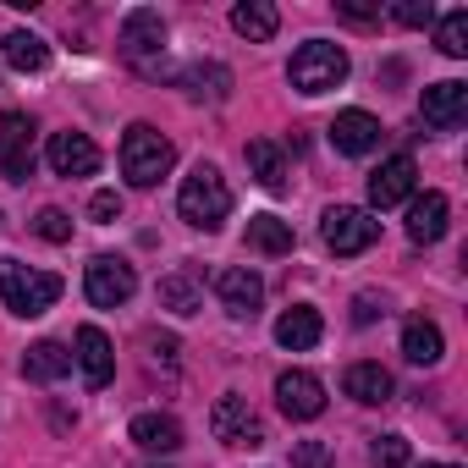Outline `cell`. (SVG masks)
I'll return each mask as SVG.
<instances>
[{
    "label": "cell",
    "instance_id": "6da1fadb",
    "mask_svg": "<svg viewBox=\"0 0 468 468\" xmlns=\"http://www.w3.org/2000/svg\"><path fill=\"white\" fill-rule=\"evenodd\" d=\"M176 215H182L193 231H220V226H226V215H231V187H226V176H220L209 160H198V165L182 176Z\"/></svg>",
    "mask_w": 468,
    "mask_h": 468
},
{
    "label": "cell",
    "instance_id": "7a4b0ae2",
    "mask_svg": "<svg viewBox=\"0 0 468 468\" xmlns=\"http://www.w3.org/2000/svg\"><path fill=\"white\" fill-rule=\"evenodd\" d=\"M171 165H176V144L160 127L133 122L122 138V176L133 187H160V176H171Z\"/></svg>",
    "mask_w": 468,
    "mask_h": 468
},
{
    "label": "cell",
    "instance_id": "3957f363",
    "mask_svg": "<svg viewBox=\"0 0 468 468\" xmlns=\"http://www.w3.org/2000/svg\"><path fill=\"white\" fill-rule=\"evenodd\" d=\"M116 45H122V56H127L144 78H176V67L165 61V17H160V12H149V6L127 12Z\"/></svg>",
    "mask_w": 468,
    "mask_h": 468
},
{
    "label": "cell",
    "instance_id": "277c9868",
    "mask_svg": "<svg viewBox=\"0 0 468 468\" xmlns=\"http://www.w3.org/2000/svg\"><path fill=\"white\" fill-rule=\"evenodd\" d=\"M287 83H292L298 94H309V100L342 89V83H347V50L331 45V39H309V45H298V56L287 61Z\"/></svg>",
    "mask_w": 468,
    "mask_h": 468
},
{
    "label": "cell",
    "instance_id": "5b68a950",
    "mask_svg": "<svg viewBox=\"0 0 468 468\" xmlns=\"http://www.w3.org/2000/svg\"><path fill=\"white\" fill-rule=\"evenodd\" d=\"M0 298H6V309H12L17 320H39L45 309H56L61 276L28 271V265H17V260H0Z\"/></svg>",
    "mask_w": 468,
    "mask_h": 468
},
{
    "label": "cell",
    "instance_id": "8992f818",
    "mask_svg": "<svg viewBox=\"0 0 468 468\" xmlns=\"http://www.w3.org/2000/svg\"><path fill=\"white\" fill-rule=\"evenodd\" d=\"M320 238H325V249H331V254L353 260V254L375 249L380 220H375L369 209H358V204H331V209H325V220H320Z\"/></svg>",
    "mask_w": 468,
    "mask_h": 468
},
{
    "label": "cell",
    "instance_id": "52a82bcc",
    "mask_svg": "<svg viewBox=\"0 0 468 468\" xmlns=\"http://www.w3.org/2000/svg\"><path fill=\"white\" fill-rule=\"evenodd\" d=\"M83 292H89L94 309H122L138 292V276H133V265L122 254H94L83 265Z\"/></svg>",
    "mask_w": 468,
    "mask_h": 468
},
{
    "label": "cell",
    "instance_id": "ba28073f",
    "mask_svg": "<svg viewBox=\"0 0 468 468\" xmlns=\"http://www.w3.org/2000/svg\"><path fill=\"white\" fill-rule=\"evenodd\" d=\"M209 430H215V441H226V446H265V424L254 419L249 397H238V391L215 397V408H209Z\"/></svg>",
    "mask_w": 468,
    "mask_h": 468
},
{
    "label": "cell",
    "instance_id": "9c48e42d",
    "mask_svg": "<svg viewBox=\"0 0 468 468\" xmlns=\"http://www.w3.org/2000/svg\"><path fill=\"white\" fill-rule=\"evenodd\" d=\"M0 171H6V182L34 176V122H28V111L0 116Z\"/></svg>",
    "mask_w": 468,
    "mask_h": 468
},
{
    "label": "cell",
    "instance_id": "30bf717a",
    "mask_svg": "<svg viewBox=\"0 0 468 468\" xmlns=\"http://www.w3.org/2000/svg\"><path fill=\"white\" fill-rule=\"evenodd\" d=\"M419 116H424L430 133H457V127L468 122V83H457V78L430 83V89L419 94Z\"/></svg>",
    "mask_w": 468,
    "mask_h": 468
},
{
    "label": "cell",
    "instance_id": "8fae6325",
    "mask_svg": "<svg viewBox=\"0 0 468 468\" xmlns=\"http://www.w3.org/2000/svg\"><path fill=\"white\" fill-rule=\"evenodd\" d=\"M215 298L231 320H254L265 303V282L249 265H226V271H215Z\"/></svg>",
    "mask_w": 468,
    "mask_h": 468
},
{
    "label": "cell",
    "instance_id": "7c38bea8",
    "mask_svg": "<svg viewBox=\"0 0 468 468\" xmlns=\"http://www.w3.org/2000/svg\"><path fill=\"white\" fill-rule=\"evenodd\" d=\"M413 182H419L413 154H391V160H380V165L369 171V204H375V209H397V204L413 198Z\"/></svg>",
    "mask_w": 468,
    "mask_h": 468
},
{
    "label": "cell",
    "instance_id": "4fadbf2b",
    "mask_svg": "<svg viewBox=\"0 0 468 468\" xmlns=\"http://www.w3.org/2000/svg\"><path fill=\"white\" fill-rule=\"evenodd\" d=\"M276 402H282V413L287 419H320L325 413V386H320V375H309V369H282L276 375Z\"/></svg>",
    "mask_w": 468,
    "mask_h": 468
},
{
    "label": "cell",
    "instance_id": "5bb4252c",
    "mask_svg": "<svg viewBox=\"0 0 468 468\" xmlns=\"http://www.w3.org/2000/svg\"><path fill=\"white\" fill-rule=\"evenodd\" d=\"M72 347H78L72 358H78V369H83V386H89V391H105V386L116 380V347H111V336H105L100 325H83Z\"/></svg>",
    "mask_w": 468,
    "mask_h": 468
},
{
    "label": "cell",
    "instance_id": "9a60e30c",
    "mask_svg": "<svg viewBox=\"0 0 468 468\" xmlns=\"http://www.w3.org/2000/svg\"><path fill=\"white\" fill-rule=\"evenodd\" d=\"M45 160H50L56 176H94L100 171V149H94L89 133H50Z\"/></svg>",
    "mask_w": 468,
    "mask_h": 468
},
{
    "label": "cell",
    "instance_id": "2e32d148",
    "mask_svg": "<svg viewBox=\"0 0 468 468\" xmlns=\"http://www.w3.org/2000/svg\"><path fill=\"white\" fill-rule=\"evenodd\" d=\"M446 220H452V204H446V193H413L408 198V238L419 243V249H430V243H441L446 238Z\"/></svg>",
    "mask_w": 468,
    "mask_h": 468
},
{
    "label": "cell",
    "instance_id": "e0dca14e",
    "mask_svg": "<svg viewBox=\"0 0 468 468\" xmlns=\"http://www.w3.org/2000/svg\"><path fill=\"white\" fill-rule=\"evenodd\" d=\"M375 144H380V122H375L369 111H342V116L331 122V149H336V154H353V160H358V154H369Z\"/></svg>",
    "mask_w": 468,
    "mask_h": 468
},
{
    "label": "cell",
    "instance_id": "ac0fdd59",
    "mask_svg": "<svg viewBox=\"0 0 468 468\" xmlns=\"http://www.w3.org/2000/svg\"><path fill=\"white\" fill-rule=\"evenodd\" d=\"M176 83H182L193 100L220 105V100L231 94V67H220V61H187V67H176Z\"/></svg>",
    "mask_w": 468,
    "mask_h": 468
},
{
    "label": "cell",
    "instance_id": "d6986e66",
    "mask_svg": "<svg viewBox=\"0 0 468 468\" xmlns=\"http://www.w3.org/2000/svg\"><path fill=\"white\" fill-rule=\"evenodd\" d=\"M320 336H325V320H320V309H309V303H292V309L276 320V342H282L287 353H309Z\"/></svg>",
    "mask_w": 468,
    "mask_h": 468
},
{
    "label": "cell",
    "instance_id": "ffe728a7",
    "mask_svg": "<svg viewBox=\"0 0 468 468\" xmlns=\"http://www.w3.org/2000/svg\"><path fill=\"white\" fill-rule=\"evenodd\" d=\"M441 353H446L441 325H435V320H424V314H413V320L402 325V358H408V364H419V369H430V364H441Z\"/></svg>",
    "mask_w": 468,
    "mask_h": 468
},
{
    "label": "cell",
    "instance_id": "44dd1931",
    "mask_svg": "<svg viewBox=\"0 0 468 468\" xmlns=\"http://www.w3.org/2000/svg\"><path fill=\"white\" fill-rule=\"evenodd\" d=\"M67 375H72V353H67L61 342H34V347L23 353V380L56 386V380H67Z\"/></svg>",
    "mask_w": 468,
    "mask_h": 468
},
{
    "label": "cell",
    "instance_id": "7402d4cb",
    "mask_svg": "<svg viewBox=\"0 0 468 468\" xmlns=\"http://www.w3.org/2000/svg\"><path fill=\"white\" fill-rule=\"evenodd\" d=\"M243 154H249V171H254V182H260L265 193H287V176H292V171H287V154H282V144H271V138H254Z\"/></svg>",
    "mask_w": 468,
    "mask_h": 468
},
{
    "label": "cell",
    "instance_id": "603a6c76",
    "mask_svg": "<svg viewBox=\"0 0 468 468\" xmlns=\"http://www.w3.org/2000/svg\"><path fill=\"white\" fill-rule=\"evenodd\" d=\"M127 435H133L144 452H154V457H171V452L182 446V424H176L171 413H138Z\"/></svg>",
    "mask_w": 468,
    "mask_h": 468
},
{
    "label": "cell",
    "instance_id": "cb8c5ba5",
    "mask_svg": "<svg viewBox=\"0 0 468 468\" xmlns=\"http://www.w3.org/2000/svg\"><path fill=\"white\" fill-rule=\"evenodd\" d=\"M231 28H238L249 45H265V39H276L282 12L271 6V0H243V6H231Z\"/></svg>",
    "mask_w": 468,
    "mask_h": 468
},
{
    "label": "cell",
    "instance_id": "d4e9b609",
    "mask_svg": "<svg viewBox=\"0 0 468 468\" xmlns=\"http://www.w3.org/2000/svg\"><path fill=\"white\" fill-rule=\"evenodd\" d=\"M0 56H6L12 72H45L50 67V45L39 34H28V28H12L6 39H0Z\"/></svg>",
    "mask_w": 468,
    "mask_h": 468
},
{
    "label": "cell",
    "instance_id": "484cf974",
    "mask_svg": "<svg viewBox=\"0 0 468 468\" xmlns=\"http://www.w3.org/2000/svg\"><path fill=\"white\" fill-rule=\"evenodd\" d=\"M342 391H347L353 402H364V408H380V402H391V375H386L380 364H353V369L342 375Z\"/></svg>",
    "mask_w": 468,
    "mask_h": 468
},
{
    "label": "cell",
    "instance_id": "4316f807",
    "mask_svg": "<svg viewBox=\"0 0 468 468\" xmlns=\"http://www.w3.org/2000/svg\"><path fill=\"white\" fill-rule=\"evenodd\" d=\"M160 309H171V314H198V309H204V282H198L193 271L160 276Z\"/></svg>",
    "mask_w": 468,
    "mask_h": 468
},
{
    "label": "cell",
    "instance_id": "83f0119b",
    "mask_svg": "<svg viewBox=\"0 0 468 468\" xmlns=\"http://www.w3.org/2000/svg\"><path fill=\"white\" fill-rule=\"evenodd\" d=\"M292 220H282V215H254L249 220V249L254 254H292Z\"/></svg>",
    "mask_w": 468,
    "mask_h": 468
},
{
    "label": "cell",
    "instance_id": "f1b7e54d",
    "mask_svg": "<svg viewBox=\"0 0 468 468\" xmlns=\"http://www.w3.org/2000/svg\"><path fill=\"white\" fill-rule=\"evenodd\" d=\"M435 45H441V56L463 61V56H468V12H446V17L435 23Z\"/></svg>",
    "mask_w": 468,
    "mask_h": 468
},
{
    "label": "cell",
    "instance_id": "f546056e",
    "mask_svg": "<svg viewBox=\"0 0 468 468\" xmlns=\"http://www.w3.org/2000/svg\"><path fill=\"white\" fill-rule=\"evenodd\" d=\"M413 452H408V435H375L369 446V468H408Z\"/></svg>",
    "mask_w": 468,
    "mask_h": 468
},
{
    "label": "cell",
    "instance_id": "4dcf8cb0",
    "mask_svg": "<svg viewBox=\"0 0 468 468\" xmlns=\"http://www.w3.org/2000/svg\"><path fill=\"white\" fill-rule=\"evenodd\" d=\"M34 231H39L45 243H72V215L50 204V209H39V215H34Z\"/></svg>",
    "mask_w": 468,
    "mask_h": 468
},
{
    "label": "cell",
    "instance_id": "1f68e13d",
    "mask_svg": "<svg viewBox=\"0 0 468 468\" xmlns=\"http://www.w3.org/2000/svg\"><path fill=\"white\" fill-rule=\"evenodd\" d=\"M391 17H397L402 28H424V23H435V6H430V0H397Z\"/></svg>",
    "mask_w": 468,
    "mask_h": 468
},
{
    "label": "cell",
    "instance_id": "d6a6232c",
    "mask_svg": "<svg viewBox=\"0 0 468 468\" xmlns=\"http://www.w3.org/2000/svg\"><path fill=\"white\" fill-rule=\"evenodd\" d=\"M292 468H331V446L325 441H298L292 446Z\"/></svg>",
    "mask_w": 468,
    "mask_h": 468
},
{
    "label": "cell",
    "instance_id": "836d02e7",
    "mask_svg": "<svg viewBox=\"0 0 468 468\" xmlns=\"http://www.w3.org/2000/svg\"><path fill=\"white\" fill-rule=\"evenodd\" d=\"M89 215H94L100 226H111V220L122 215V193H94V198H89Z\"/></svg>",
    "mask_w": 468,
    "mask_h": 468
},
{
    "label": "cell",
    "instance_id": "e575fe53",
    "mask_svg": "<svg viewBox=\"0 0 468 468\" xmlns=\"http://www.w3.org/2000/svg\"><path fill=\"white\" fill-rule=\"evenodd\" d=\"M380 314H386V303H380L375 292H358V298H353V325H375Z\"/></svg>",
    "mask_w": 468,
    "mask_h": 468
},
{
    "label": "cell",
    "instance_id": "d590c367",
    "mask_svg": "<svg viewBox=\"0 0 468 468\" xmlns=\"http://www.w3.org/2000/svg\"><path fill=\"white\" fill-rule=\"evenodd\" d=\"M336 12H342L347 23H358V28H364V23H380V6H358V0H336Z\"/></svg>",
    "mask_w": 468,
    "mask_h": 468
},
{
    "label": "cell",
    "instance_id": "8d00e7d4",
    "mask_svg": "<svg viewBox=\"0 0 468 468\" xmlns=\"http://www.w3.org/2000/svg\"><path fill=\"white\" fill-rule=\"evenodd\" d=\"M419 468H457V463H419Z\"/></svg>",
    "mask_w": 468,
    "mask_h": 468
}]
</instances>
